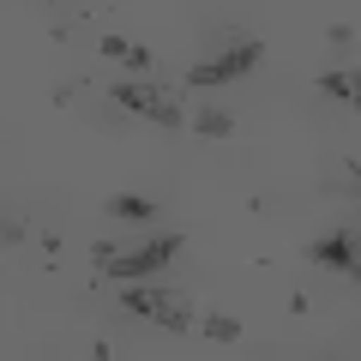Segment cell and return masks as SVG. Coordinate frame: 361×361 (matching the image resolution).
<instances>
[{"label":"cell","mask_w":361,"mask_h":361,"mask_svg":"<svg viewBox=\"0 0 361 361\" xmlns=\"http://www.w3.org/2000/svg\"><path fill=\"white\" fill-rule=\"evenodd\" d=\"M103 97L121 109V115H145V121H157V127H180V121H187V109H180L163 85H151V78H121V85L103 90Z\"/></svg>","instance_id":"obj_1"},{"label":"cell","mask_w":361,"mask_h":361,"mask_svg":"<svg viewBox=\"0 0 361 361\" xmlns=\"http://www.w3.org/2000/svg\"><path fill=\"white\" fill-rule=\"evenodd\" d=\"M259 54H265V42H259V37H241V42H229L223 54H211V61L187 66V90H211V85H229V78L253 73V66H259Z\"/></svg>","instance_id":"obj_2"},{"label":"cell","mask_w":361,"mask_h":361,"mask_svg":"<svg viewBox=\"0 0 361 361\" xmlns=\"http://www.w3.org/2000/svg\"><path fill=\"white\" fill-rule=\"evenodd\" d=\"M175 253H180V235H151V241L133 247V253H115L103 271H109V277H121V283H139V277H157Z\"/></svg>","instance_id":"obj_3"},{"label":"cell","mask_w":361,"mask_h":361,"mask_svg":"<svg viewBox=\"0 0 361 361\" xmlns=\"http://www.w3.org/2000/svg\"><path fill=\"white\" fill-rule=\"evenodd\" d=\"M307 259L313 265H331V271H355V235L349 229L319 235V241H307Z\"/></svg>","instance_id":"obj_4"},{"label":"cell","mask_w":361,"mask_h":361,"mask_svg":"<svg viewBox=\"0 0 361 361\" xmlns=\"http://www.w3.org/2000/svg\"><path fill=\"white\" fill-rule=\"evenodd\" d=\"M97 54L103 61H121V66H133V73H151V49H139V42H127V37H97Z\"/></svg>","instance_id":"obj_5"},{"label":"cell","mask_w":361,"mask_h":361,"mask_svg":"<svg viewBox=\"0 0 361 361\" xmlns=\"http://www.w3.org/2000/svg\"><path fill=\"white\" fill-rule=\"evenodd\" d=\"M121 307H127V313H139V319H163L169 289H121Z\"/></svg>","instance_id":"obj_6"},{"label":"cell","mask_w":361,"mask_h":361,"mask_svg":"<svg viewBox=\"0 0 361 361\" xmlns=\"http://www.w3.org/2000/svg\"><path fill=\"white\" fill-rule=\"evenodd\" d=\"M193 133H205V139H235V133H241V127H235V115H229V109H193Z\"/></svg>","instance_id":"obj_7"},{"label":"cell","mask_w":361,"mask_h":361,"mask_svg":"<svg viewBox=\"0 0 361 361\" xmlns=\"http://www.w3.org/2000/svg\"><path fill=\"white\" fill-rule=\"evenodd\" d=\"M109 217H121V223H151L157 205H151L145 193H115V199H109Z\"/></svg>","instance_id":"obj_8"},{"label":"cell","mask_w":361,"mask_h":361,"mask_svg":"<svg viewBox=\"0 0 361 361\" xmlns=\"http://www.w3.org/2000/svg\"><path fill=\"white\" fill-rule=\"evenodd\" d=\"M319 97H331V103H355V78H349L343 66H331V73H319Z\"/></svg>","instance_id":"obj_9"},{"label":"cell","mask_w":361,"mask_h":361,"mask_svg":"<svg viewBox=\"0 0 361 361\" xmlns=\"http://www.w3.org/2000/svg\"><path fill=\"white\" fill-rule=\"evenodd\" d=\"M199 331H205L211 343H235V337H241V325H235L229 313H205V319H199Z\"/></svg>","instance_id":"obj_10"},{"label":"cell","mask_w":361,"mask_h":361,"mask_svg":"<svg viewBox=\"0 0 361 361\" xmlns=\"http://www.w3.org/2000/svg\"><path fill=\"white\" fill-rule=\"evenodd\" d=\"M157 325H163V331H193V313L180 307V301H169V307H163V319H157Z\"/></svg>","instance_id":"obj_11"},{"label":"cell","mask_w":361,"mask_h":361,"mask_svg":"<svg viewBox=\"0 0 361 361\" xmlns=\"http://www.w3.org/2000/svg\"><path fill=\"white\" fill-rule=\"evenodd\" d=\"M18 241H25V223H18V217H0V247H18Z\"/></svg>","instance_id":"obj_12"},{"label":"cell","mask_w":361,"mask_h":361,"mask_svg":"<svg viewBox=\"0 0 361 361\" xmlns=\"http://www.w3.org/2000/svg\"><path fill=\"white\" fill-rule=\"evenodd\" d=\"M325 37H331V49H349V42H355V25H331Z\"/></svg>","instance_id":"obj_13"},{"label":"cell","mask_w":361,"mask_h":361,"mask_svg":"<svg viewBox=\"0 0 361 361\" xmlns=\"http://www.w3.org/2000/svg\"><path fill=\"white\" fill-rule=\"evenodd\" d=\"M109 259H115V247H109V241H90V265L103 271V265H109Z\"/></svg>","instance_id":"obj_14"}]
</instances>
